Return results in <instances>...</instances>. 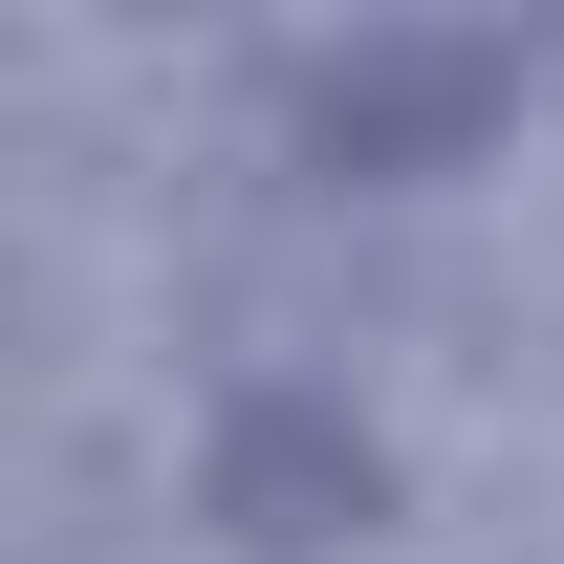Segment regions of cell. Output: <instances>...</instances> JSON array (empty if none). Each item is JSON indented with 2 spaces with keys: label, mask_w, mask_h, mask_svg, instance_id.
<instances>
[{
  "label": "cell",
  "mask_w": 564,
  "mask_h": 564,
  "mask_svg": "<svg viewBox=\"0 0 564 564\" xmlns=\"http://www.w3.org/2000/svg\"><path fill=\"white\" fill-rule=\"evenodd\" d=\"M521 131V44L499 22H391V44H326L282 87V174L326 196H413V174H478Z\"/></svg>",
  "instance_id": "obj_1"
},
{
  "label": "cell",
  "mask_w": 564,
  "mask_h": 564,
  "mask_svg": "<svg viewBox=\"0 0 564 564\" xmlns=\"http://www.w3.org/2000/svg\"><path fill=\"white\" fill-rule=\"evenodd\" d=\"M196 521L239 564H326V543H369L391 521V456H369V413L348 391H217V434H196Z\"/></svg>",
  "instance_id": "obj_2"
}]
</instances>
